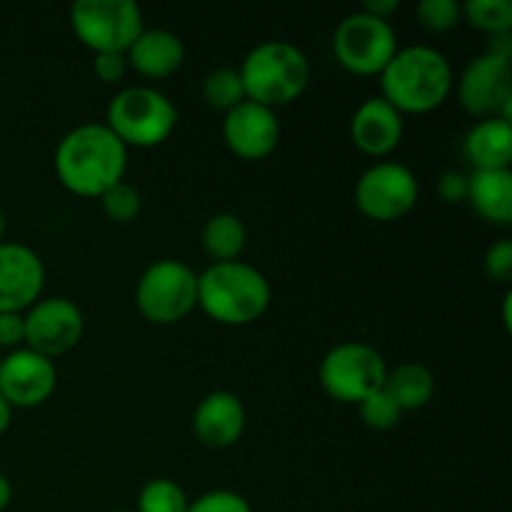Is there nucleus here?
Wrapping results in <instances>:
<instances>
[{
    "label": "nucleus",
    "instance_id": "nucleus-39",
    "mask_svg": "<svg viewBox=\"0 0 512 512\" xmlns=\"http://www.w3.org/2000/svg\"><path fill=\"white\" fill-rule=\"evenodd\" d=\"M3 233H5V215H3V208H0V243H3Z\"/></svg>",
    "mask_w": 512,
    "mask_h": 512
},
{
    "label": "nucleus",
    "instance_id": "nucleus-12",
    "mask_svg": "<svg viewBox=\"0 0 512 512\" xmlns=\"http://www.w3.org/2000/svg\"><path fill=\"white\" fill-rule=\"evenodd\" d=\"M25 320V348L55 360L58 355L70 353L80 343L85 330L83 313L73 300L63 295L35 300L23 315Z\"/></svg>",
    "mask_w": 512,
    "mask_h": 512
},
{
    "label": "nucleus",
    "instance_id": "nucleus-31",
    "mask_svg": "<svg viewBox=\"0 0 512 512\" xmlns=\"http://www.w3.org/2000/svg\"><path fill=\"white\" fill-rule=\"evenodd\" d=\"M128 55L125 53H95L93 58V73L100 83L115 85L123 83L128 75Z\"/></svg>",
    "mask_w": 512,
    "mask_h": 512
},
{
    "label": "nucleus",
    "instance_id": "nucleus-19",
    "mask_svg": "<svg viewBox=\"0 0 512 512\" xmlns=\"http://www.w3.org/2000/svg\"><path fill=\"white\" fill-rule=\"evenodd\" d=\"M465 155L473 170H510L512 123L503 118H483L465 135Z\"/></svg>",
    "mask_w": 512,
    "mask_h": 512
},
{
    "label": "nucleus",
    "instance_id": "nucleus-13",
    "mask_svg": "<svg viewBox=\"0 0 512 512\" xmlns=\"http://www.w3.org/2000/svg\"><path fill=\"white\" fill-rule=\"evenodd\" d=\"M58 388V370L45 355L30 348L10 350L0 358V395L10 408H38Z\"/></svg>",
    "mask_w": 512,
    "mask_h": 512
},
{
    "label": "nucleus",
    "instance_id": "nucleus-32",
    "mask_svg": "<svg viewBox=\"0 0 512 512\" xmlns=\"http://www.w3.org/2000/svg\"><path fill=\"white\" fill-rule=\"evenodd\" d=\"M438 195L448 205L465 203L468 200V173H460V170H445V173H440Z\"/></svg>",
    "mask_w": 512,
    "mask_h": 512
},
{
    "label": "nucleus",
    "instance_id": "nucleus-11",
    "mask_svg": "<svg viewBox=\"0 0 512 512\" xmlns=\"http://www.w3.org/2000/svg\"><path fill=\"white\" fill-rule=\"evenodd\" d=\"M458 100L475 118H503L512 123V60L480 53L458 78Z\"/></svg>",
    "mask_w": 512,
    "mask_h": 512
},
{
    "label": "nucleus",
    "instance_id": "nucleus-36",
    "mask_svg": "<svg viewBox=\"0 0 512 512\" xmlns=\"http://www.w3.org/2000/svg\"><path fill=\"white\" fill-rule=\"evenodd\" d=\"M10 500H13V485H10V480L0 473V512L8 508Z\"/></svg>",
    "mask_w": 512,
    "mask_h": 512
},
{
    "label": "nucleus",
    "instance_id": "nucleus-30",
    "mask_svg": "<svg viewBox=\"0 0 512 512\" xmlns=\"http://www.w3.org/2000/svg\"><path fill=\"white\" fill-rule=\"evenodd\" d=\"M483 268L485 275H488L493 283L500 285H510L512 280V240L510 238H500L498 243H493L488 248L483 258Z\"/></svg>",
    "mask_w": 512,
    "mask_h": 512
},
{
    "label": "nucleus",
    "instance_id": "nucleus-25",
    "mask_svg": "<svg viewBox=\"0 0 512 512\" xmlns=\"http://www.w3.org/2000/svg\"><path fill=\"white\" fill-rule=\"evenodd\" d=\"M190 498L175 480L153 478L143 485L135 512H188Z\"/></svg>",
    "mask_w": 512,
    "mask_h": 512
},
{
    "label": "nucleus",
    "instance_id": "nucleus-4",
    "mask_svg": "<svg viewBox=\"0 0 512 512\" xmlns=\"http://www.w3.org/2000/svg\"><path fill=\"white\" fill-rule=\"evenodd\" d=\"M238 70L248 100L273 110L298 100L313 78L308 55L288 40H263Z\"/></svg>",
    "mask_w": 512,
    "mask_h": 512
},
{
    "label": "nucleus",
    "instance_id": "nucleus-23",
    "mask_svg": "<svg viewBox=\"0 0 512 512\" xmlns=\"http://www.w3.org/2000/svg\"><path fill=\"white\" fill-rule=\"evenodd\" d=\"M203 98L210 108L223 110V113H228V110H233L235 105L248 100L243 78H240V70L230 68V65L210 70L203 80Z\"/></svg>",
    "mask_w": 512,
    "mask_h": 512
},
{
    "label": "nucleus",
    "instance_id": "nucleus-37",
    "mask_svg": "<svg viewBox=\"0 0 512 512\" xmlns=\"http://www.w3.org/2000/svg\"><path fill=\"white\" fill-rule=\"evenodd\" d=\"M10 423H13V408H10L8 400L0 395V435L10 428Z\"/></svg>",
    "mask_w": 512,
    "mask_h": 512
},
{
    "label": "nucleus",
    "instance_id": "nucleus-15",
    "mask_svg": "<svg viewBox=\"0 0 512 512\" xmlns=\"http://www.w3.org/2000/svg\"><path fill=\"white\" fill-rule=\"evenodd\" d=\"M45 265L23 243H0V313H23L40 300Z\"/></svg>",
    "mask_w": 512,
    "mask_h": 512
},
{
    "label": "nucleus",
    "instance_id": "nucleus-28",
    "mask_svg": "<svg viewBox=\"0 0 512 512\" xmlns=\"http://www.w3.org/2000/svg\"><path fill=\"white\" fill-rule=\"evenodd\" d=\"M358 410L363 423L368 425L370 430H380V433L393 430L395 425L400 423V418H403V410L393 403V398H390L385 390H378V393H373L370 398H365L363 403L358 405Z\"/></svg>",
    "mask_w": 512,
    "mask_h": 512
},
{
    "label": "nucleus",
    "instance_id": "nucleus-21",
    "mask_svg": "<svg viewBox=\"0 0 512 512\" xmlns=\"http://www.w3.org/2000/svg\"><path fill=\"white\" fill-rule=\"evenodd\" d=\"M383 390L403 413H410V410L425 408L433 400L435 375L423 363H400L388 370Z\"/></svg>",
    "mask_w": 512,
    "mask_h": 512
},
{
    "label": "nucleus",
    "instance_id": "nucleus-5",
    "mask_svg": "<svg viewBox=\"0 0 512 512\" xmlns=\"http://www.w3.org/2000/svg\"><path fill=\"white\" fill-rule=\"evenodd\" d=\"M105 125L123 140L125 148H155L165 143L178 125V108L153 85H130L113 95Z\"/></svg>",
    "mask_w": 512,
    "mask_h": 512
},
{
    "label": "nucleus",
    "instance_id": "nucleus-2",
    "mask_svg": "<svg viewBox=\"0 0 512 512\" xmlns=\"http://www.w3.org/2000/svg\"><path fill=\"white\" fill-rule=\"evenodd\" d=\"M380 90L398 113H430L453 93V65L433 45L398 48L380 73Z\"/></svg>",
    "mask_w": 512,
    "mask_h": 512
},
{
    "label": "nucleus",
    "instance_id": "nucleus-3",
    "mask_svg": "<svg viewBox=\"0 0 512 512\" xmlns=\"http://www.w3.org/2000/svg\"><path fill=\"white\" fill-rule=\"evenodd\" d=\"M273 300L268 278L243 260L210 263L198 273V308L215 323L240 328L263 318Z\"/></svg>",
    "mask_w": 512,
    "mask_h": 512
},
{
    "label": "nucleus",
    "instance_id": "nucleus-41",
    "mask_svg": "<svg viewBox=\"0 0 512 512\" xmlns=\"http://www.w3.org/2000/svg\"><path fill=\"white\" fill-rule=\"evenodd\" d=\"M0 358H3V355H0Z\"/></svg>",
    "mask_w": 512,
    "mask_h": 512
},
{
    "label": "nucleus",
    "instance_id": "nucleus-29",
    "mask_svg": "<svg viewBox=\"0 0 512 512\" xmlns=\"http://www.w3.org/2000/svg\"><path fill=\"white\" fill-rule=\"evenodd\" d=\"M188 512H253V508H250V503L240 493L220 488L190 500Z\"/></svg>",
    "mask_w": 512,
    "mask_h": 512
},
{
    "label": "nucleus",
    "instance_id": "nucleus-9",
    "mask_svg": "<svg viewBox=\"0 0 512 512\" xmlns=\"http://www.w3.org/2000/svg\"><path fill=\"white\" fill-rule=\"evenodd\" d=\"M333 53L345 70L355 75H380L398 53V33L390 20L365 10L345 15L333 33Z\"/></svg>",
    "mask_w": 512,
    "mask_h": 512
},
{
    "label": "nucleus",
    "instance_id": "nucleus-1",
    "mask_svg": "<svg viewBox=\"0 0 512 512\" xmlns=\"http://www.w3.org/2000/svg\"><path fill=\"white\" fill-rule=\"evenodd\" d=\"M53 165L65 190L80 198H100L125 180L128 148L105 123H83L60 138Z\"/></svg>",
    "mask_w": 512,
    "mask_h": 512
},
{
    "label": "nucleus",
    "instance_id": "nucleus-27",
    "mask_svg": "<svg viewBox=\"0 0 512 512\" xmlns=\"http://www.w3.org/2000/svg\"><path fill=\"white\" fill-rule=\"evenodd\" d=\"M415 15L428 33H448L463 20V8L458 0H420Z\"/></svg>",
    "mask_w": 512,
    "mask_h": 512
},
{
    "label": "nucleus",
    "instance_id": "nucleus-18",
    "mask_svg": "<svg viewBox=\"0 0 512 512\" xmlns=\"http://www.w3.org/2000/svg\"><path fill=\"white\" fill-rule=\"evenodd\" d=\"M128 65L143 78L163 80L178 73L185 63V45L173 30L143 28L128 48Z\"/></svg>",
    "mask_w": 512,
    "mask_h": 512
},
{
    "label": "nucleus",
    "instance_id": "nucleus-8",
    "mask_svg": "<svg viewBox=\"0 0 512 512\" xmlns=\"http://www.w3.org/2000/svg\"><path fill=\"white\" fill-rule=\"evenodd\" d=\"M70 25L93 53H128L145 28L135 0H78L70 8Z\"/></svg>",
    "mask_w": 512,
    "mask_h": 512
},
{
    "label": "nucleus",
    "instance_id": "nucleus-14",
    "mask_svg": "<svg viewBox=\"0 0 512 512\" xmlns=\"http://www.w3.org/2000/svg\"><path fill=\"white\" fill-rule=\"evenodd\" d=\"M223 140L243 160H263L278 148L280 120L273 108L243 100L223 115Z\"/></svg>",
    "mask_w": 512,
    "mask_h": 512
},
{
    "label": "nucleus",
    "instance_id": "nucleus-22",
    "mask_svg": "<svg viewBox=\"0 0 512 512\" xmlns=\"http://www.w3.org/2000/svg\"><path fill=\"white\" fill-rule=\"evenodd\" d=\"M200 243L213 263H230L243 255L245 243H248V228L235 213H215L203 225Z\"/></svg>",
    "mask_w": 512,
    "mask_h": 512
},
{
    "label": "nucleus",
    "instance_id": "nucleus-33",
    "mask_svg": "<svg viewBox=\"0 0 512 512\" xmlns=\"http://www.w3.org/2000/svg\"><path fill=\"white\" fill-rule=\"evenodd\" d=\"M25 345L23 313H0V350H18Z\"/></svg>",
    "mask_w": 512,
    "mask_h": 512
},
{
    "label": "nucleus",
    "instance_id": "nucleus-7",
    "mask_svg": "<svg viewBox=\"0 0 512 512\" xmlns=\"http://www.w3.org/2000/svg\"><path fill=\"white\" fill-rule=\"evenodd\" d=\"M388 363L368 343H340L320 360V385L333 400L345 405H360L365 398L383 390Z\"/></svg>",
    "mask_w": 512,
    "mask_h": 512
},
{
    "label": "nucleus",
    "instance_id": "nucleus-16",
    "mask_svg": "<svg viewBox=\"0 0 512 512\" xmlns=\"http://www.w3.org/2000/svg\"><path fill=\"white\" fill-rule=\"evenodd\" d=\"M405 133L403 113L393 108L385 98L363 100L350 120V138L355 148L373 158H385L400 145Z\"/></svg>",
    "mask_w": 512,
    "mask_h": 512
},
{
    "label": "nucleus",
    "instance_id": "nucleus-20",
    "mask_svg": "<svg viewBox=\"0 0 512 512\" xmlns=\"http://www.w3.org/2000/svg\"><path fill=\"white\" fill-rule=\"evenodd\" d=\"M475 213L493 225L512 223V170L468 173V200Z\"/></svg>",
    "mask_w": 512,
    "mask_h": 512
},
{
    "label": "nucleus",
    "instance_id": "nucleus-10",
    "mask_svg": "<svg viewBox=\"0 0 512 512\" xmlns=\"http://www.w3.org/2000/svg\"><path fill=\"white\" fill-rule=\"evenodd\" d=\"M355 205L360 213L378 223H395L418 205L420 183L403 163L380 160L373 163L355 183Z\"/></svg>",
    "mask_w": 512,
    "mask_h": 512
},
{
    "label": "nucleus",
    "instance_id": "nucleus-17",
    "mask_svg": "<svg viewBox=\"0 0 512 512\" xmlns=\"http://www.w3.org/2000/svg\"><path fill=\"white\" fill-rule=\"evenodd\" d=\"M193 433L205 448L225 450L245 433V408L230 390H213L193 410Z\"/></svg>",
    "mask_w": 512,
    "mask_h": 512
},
{
    "label": "nucleus",
    "instance_id": "nucleus-6",
    "mask_svg": "<svg viewBox=\"0 0 512 512\" xmlns=\"http://www.w3.org/2000/svg\"><path fill=\"white\" fill-rule=\"evenodd\" d=\"M135 305L150 323H180L198 308V273L183 260H155L138 278Z\"/></svg>",
    "mask_w": 512,
    "mask_h": 512
},
{
    "label": "nucleus",
    "instance_id": "nucleus-24",
    "mask_svg": "<svg viewBox=\"0 0 512 512\" xmlns=\"http://www.w3.org/2000/svg\"><path fill=\"white\" fill-rule=\"evenodd\" d=\"M463 18L485 35L512 33V3L510 0H465Z\"/></svg>",
    "mask_w": 512,
    "mask_h": 512
},
{
    "label": "nucleus",
    "instance_id": "nucleus-40",
    "mask_svg": "<svg viewBox=\"0 0 512 512\" xmlns=\"http://www.w3.org/2000/svg\"><path fill=\"white\" fill-rule=\"evenodd\" d=\"M110 512H135V510H110Z\"/></svg>",
    "mask_w": 512,
    "mask_h": 512
},
{
    "label": "nucleus",
    "instance_id": "nucleus-35",
    "mask_svg": "<svg viewBox=\"0 0 512 512\" xmlns=\"http://www.w3.org/2000/svg\"><path fill=\"white\" fill-rule=\"evenodd\" d=\"M485 53H493V55H500V58L512 60V33L490 35Z\"/></svg>",
    "mask_w": 512,
    "mask_h": 512
},
{
    "label": "nucleus",
    "instance_id": "nucleus-26",
    "mask_svg": "<svg viewBox=\"0 0 512 512\" xmlns=\"http://www.w3.org/2000/svg\"><path fill=\"white\" fill-rule=\"evenodd\" d=\"M98 200L105 218L113 220V223H133V220L140 215V210H143L140 190L135 188L133 183H128V180H120L118 185L105 190Z\"/></svg>",
    "mask_w": 512,
    "mask_h": 512
},
{
    "label": "nucleus",
    "instance_id": "nucleus-34",
    "mask_svg": "<svg viewBox=\"0 0 512 512\" xmlns=\"http://www.w3.org/2000/svg\"><path fill=\"white\" fill-rule=\"evenodd\" d=\"M360 10H365V13L373 15V18L390 20V15L400 10V0H365Z\"/></svg>",
    "mask_w": 512,
    "mask_h": 512
},
{
    "label": "nucleus",
    "instance_id": "nucleus-38",
    "mask_svg": "<svg viewBox=\"0 0 512 512\" xmlns=\"http://www.w3.org/2000/svg\"><path fill=\"white\" fill-rule=\"evenodd\" d=\"M510 303H512V293L508 290V293H505V303H503V323L508 330H510Z\"/></svg>",
    "mask_w": 512,
    "mask_h": 512
}]
</instances>
